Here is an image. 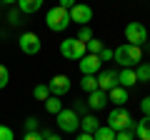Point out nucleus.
I'll use <instances>...</instances> for the list:
<instances>
[{"label": "nucleus", "instance_id": "f257e3e1", "mask_svg": "<svg viewBox=\"0 0 150 140\" xmlns=\"http://www.w3.org/2000/svg\"><path fill=\"white\" fill-rule=\"evenodd\" d=\"M112 60L118 65H123V68H135V65H140V60H143V50L138 48V45H120V48L112 50Z\"/></svg>", "mask_w": 150, "mask_h": 140}, {"label": "nucleus", "instance_id": "f03ea898", "mask_svg": "<svg viewBox=\"0 0 150 140\" xmlns=\"http://www.w3.org/2000/svg\"><path fill=\"white\" fill-rule=\"evenodd\" d=\"M108 128H112L115 133H120V130H133V118H130V113L125 108H115L108 113Z\"/></svg>", "mask_w": 150, "mask_h": 140}, {"label": "nucleus", "instance_id": "7ed1b4c3", "mask_svg": "<svg viewBox=\"0 0 150 140\" xmlns=\"http://www.w3.org/2000/svg\"><path fill=\"white\" fill-rule=\"evenodd\" d=\"M45 23H48V28L50 30H55V33H63L65 28L70 25V13L65 10V8H53V10H48V15H45Z\"/></svg>", "mask_w": 150, "mask_h": 140}, {"label": "nucleus", "instance_id": "20e7f679", "mask_svg": "<svg viewBox=\"0 0 150 140\" xmlns=\"http://www.w3.org/2000/svg\"><path fill=\"white\" fill-rule=\"evenodd\" d=\"M125 40H128L130 45H145V40H148V28L143 25V23H138V20H133V23H128L125 25Z\"/></svg>", "mask_w": 150, "mask_h": 140}, {"label": "nucleus", "instance_id": "39448f33", "mask_svg": "<svg viewBox=\"0 0 150 140\" xmlns=\"http://www.w3.org/2000/svg\"><path fill=\"white\" fill-rule=\"evenodd\" d=\"M60 53H63L68 60H80L88 50H85V43H83V40L68 38V40H63V43H60Z\"/></svg>", "mask_w": 150, "mask_h": 140}, {"label": "nucleus", "instance_id": "423d86ee", "mask_svg": "<svg viewBox=\"0 0 150 140\" xmlns=\"http://www.w3.org/2000/svg\"><path fill=\"white\" fill-rule=\"evenodd\" d=\"M55 118H58V128L65 130V133H75V130L80 128V118H78V113L70 110V108H63Z\"/></svg>", "mask_w": 150, "mask_h": 140}, {"label": "nucleus", "instance_id": "0eeeda50", "mask_svg": "<svg viewBox=\"0 0 150 140\" xmlns=\"http://www.w3.org/2000/svg\"><path fill=\"white\" fill-rule=\"evenodd\" d=\"M70 23H78V25H88V23L93 20V8L90 5H83V3H75L73 8H70Z\"/></svg>", "mask_w": 150, "mask_h": 140}, {"label": "nucleus", "instance_id": "6e6552de", "mask_svg": "<svg viewBox=\"0 0 150 140\" xmlns=\"http://www.w3.org/2000/svg\"><path fill=\"white\" fill-rule=\"evenodd\" d=\"M18 45H20V50L25 55H38L40 48H43V43H40V38H38L35 33H23L20 40H18Z\"/></svg>", "mask_w": 150, "mask_h": 140}, {"label": "nucleus", "instance_id": "1a4fd4ad", "mask_svg": "<svg viewBox=\"0 0 150 140\" xmlns=\"http://www.w3.org/2000/svg\"><path fill=\"white\" fill-rule=\"evenodd\" d=\"M100 68H103V63H100V58H98V55L85 53V55L80 58V73H83V75H95Z\"/></svg>", "mask_w": 150, "mask_h": 140}, {"label": "nucleus", "instance_id": "9d476101", "mask_svg": "<svg viewBox=\"0 0 150 140\" xmlns=\"http://www.w3.org/2000/svg\"><path fill=\"white\" fill-rule=\"evenodd\" d=\"M112 88H118V73L115 70H103L100 75H98V90L108 93Z\"/></svg>", "mask_w": 150, "mask_h": 140}, {"label": "nucleus", "instance_id": "9b49d317", "mask_svg": "<svg viewBox=\"0 0 150 140\" xmlns=\"http://www.w3.org/2000/svg\"><path fill=\"white\" fill-rule=\"evenodd\" d=\"M48 88H50V95H65V93L70 90V78L68 75H55L53 80L48 83Z\"/></svg>", "mask_w": 150, "mask_h": 140}, {"label": "nucleus", "instance_id": "f8f14e48", "mask_svg": "<svg viewBox=\"0 0 150 140\" xmlns=\"http://www.w3.org/2000/svg\"><path fill=\"white\" fill-rule=\"evenodd\" d=\"M118 85H120V88H133V85H138L135 68H123V73H118Z\"/></svg>", "mask_w": 150, "mask_h": 140}, {"label": "nucleus", "instance_id": "ddd939ff", "mask_svg": "<svg viewBox=\"0 0 150 140\" xmlns=\"http://www.w3.org/2000/svg\"><path fill=\"white\" fill-rule=\"evenodd\" d=\"M108 100L110 103H115L118 108H123L125 103H128V88H112V90H108Z\"/></svg>", "mask_w": 150, "mask_h": 140}, {"label": "nucleus", "instance_id": "4468645a", "mask_svg": "<svg viewBox=\"0 0 150 140\" xmlns=\"http://www.w3.org/2000/svg\"><path fill=\"white\" fill-rule=\"evenodd\" d=\"M105 103H108V93H103V90H93L90 95H88V105H90L93 110H103Z\"/></svg>", "mask_w": 150, "mask_h": 140}, {"label": "nucleus", "instance_id": "2eb2a0df", "mask_svg": "<svg viewBox=\"0 0 150 140\" xmlns=\"http://www.w3.org/2000/svg\"><path fill=\"white\" fill-rule=\"evenodd\" d=\"M133 133L138 140H150V115H143V120H138Z\"/></svg>", "mask_w": 150, "mask_h": 140}, {"label": "nucleus", "instance_id": "dca6fc26", "mask_svg": "<svg viewBox=\"0 0 150 140\" xmlns=\"http://www.w3.org/2000/svg\"><path fill=\"white\" fill-rule=\"evenodd\" d=\"M43 8V0H18V10L30 15V13H38Z\"/></svg>", "mask_w": 150, "mask_h": 140}, {"label": "nucleus", "instance_id": "f3484780", "mask_svg": "<svg viewBox=\"0 0 150 140\" xmlns=\"http://www.w3.org/2000/svg\"><path fill=\"white\" fill-rule=\"evenodd\" d=\"M80 128H83V133H95L98 128H100V120L95 118V115H85V118H80Z\"/></svg>", "mask_w": 150, "mask_h": 140}, {"label": "nucleus", "instance_id": "a211bd4d", "mask_svg": "<svg viewBox=\"0 0 150 140\" xmlns=\"http://www.w3.org/2000/svg\"><path fill=\"white\" fill-rule=\"evenodd\" d=\"M135 78H138V83H150V63L135 65Z\"/></svg>", "mask_w": 150, "mask_h": 140}, {"label": "nucleus", "instance_id": "6ab92c4d", "mask_svg": "<svg viewBox=\"0 0 150 140\" xmlns=\"http://www.w3.org/2000/svg\"><path fill=\"white\" fill-rule=\"evenodd\" d=\"M45 110H48V113H53V115H58L60 110H63V100H60L58 95H50L48 100H45Z\"/></svg>", "mask_w": 150, "mask_h": 140}, {"label": "nucleus", "instance_id": "aec40b11", "mask_svg": "<svg viewBox=\"0 0 150 140\" xmlns=\"http://www.w3.org/2000/svg\"><path fill=\"white\" fill-rule=\"evenodd\" d=\"M93 138L95 140H115V130L108 128V125H100V128L93 133Z\"/></svg>", "mask_w": 150, "mask_h": 140}, {"label": "nucleus", "instance_id": "412c9836", "mask_svg": "<svg viewBox=\"0 0 150 140\" xmlns=\"http://www.w3.org/2000/svg\"><path fill=\"white\" fill-rule=\"evenodd\" d=\"M80 88L88 93V95H90L93 90H98V78H95V75H83V80H80Z\"/></svg>", "mask_w": 150, "mask_h": 140}, {"label": "nucleus", "instance_id": "4be33fe9", "mask_svg": "<svg viewBox=\"0 0 150 140\" xmlns=\"http://www.w3.org/2000/svg\"><path fill=\"white\" fill-rule=\"evenodd\" d=\"M33 95H35V100H48L50 98V88L48 85H35V90H33Z\"/></svg>", "mask_w": 150, "mask_h": 140}, {"label": "nucleus", "instance_id": "5701e85b", "mask_svg": "<svg viewBox=\"0 0 150 140\" xmlns=\"http://www.w3.org/2000/svg\"><path fill=\"white\" fill-rule=\"evenodd\" d=\"M103 48H105V45H103L100 40H88V43H85V50H88V53H93V55H100Z\"/></svg>", "mask_w": 150, "mask_h": 140}, {"label": "nucleus", "instance_id": "b1692460", "mask_svg": "<svg viewBox=\"0 0 150 140\" xmlns=\"http://www.w3.org/2000/svg\"><path fill=\"white\" fill-rule=\"evenodd\" d=\"M75 38H78V40H83V43L93 40V30H90V25H83V28H80V33H78Z\"/></svg>", "mask_w": 150, "mask_h": 140}, {"label": "nucleus", "instance_id": "393cba45", "mask_svg": "<svg viewBox=\"0 0 150 140\" xmlns=\"http://www.w3.org/2000/svg\"><path fill=\"white\" fill-rule=\"evenodd\" d=\"M8 83H10V73H8V68H5V65L0 63V90H3V88H5Z\"/></svg>", "mask_w": 150, "mask_h": 140}, {"label": "nucleus", "instance_id": "a878e982", "mask_svg": "<svg viewBox=\"0 0 150 140\" xmlns=\"http://www.w3.org/2000/svg\"><path fill=\"white\" fill-rule=\"evenodd\" d=\"M0 140H15V135L8 125H0Z\"/></svg>", "mask_w": 150, "mask_h": 140}, {"label": "nucleus", "instance_id": "bb28decb", "mask_svg": "<svg viewBox=\"0 0 150 140\" xmlns=\"http://www.w3.org/2000/svg\"><path fill=\"white\" fill-rule=\"evenodd\" d=\"M115 140H135V133L133 130H120V133H115Z\"/></svg>", "mask_w": 150, "mask_h": 140}, {"label": "nucleus", "instance_id": "cd10ccee", "mask_svg": "<svg viewBox=\"0 0 150 140\" xmlns=\"http://www.w3.org/2000/svg\"><path fill=\"white\" fill-rule=\"evenodd\" d=\"M38 130V118H28L25 120V133H35Z\"/></svg>", "mask_w": 150, "mask_h": 140}, {"label": "nucleus", "instance_id": "c85d7f7f", "mask_svg": "<svg viewBox=\"0 0 150 140\" xmlns=\"http://www.w3.org/2000/svg\"><path fill=\"white\" fill-rule=\"evenodd\" d=\"M140 110H143V115H150V95L140 100Z\"/></svg>", "mask_w": 150, "mask_h": 140}, {"label": "nucleus", "instance_id": "c756f323", "mask_svg": "<svg viewBox=\"0 0 150 140\" xmlns=\"http://www.w3.org/2000/svg\"><path fill=\"white\" fill-rule=\"evenodd\" d=\"M23 140H45V133H38V130H35V133H25Z\"/></svg>", "mask_w": 150, "mask_h": 140}, {"label": "nucleus", "instance_id": "7c9ffc66", "mask_svg": "<svg viewBox=\"0 0 150 140\" xmlns=\"http://www.w3.org/2000/svg\"><path fill=\"white\" fill-rule=\"evenodd\" d=\"M98 58H100V63H103V60H112V50H110V48H103Z\"/></svg>", "mask_w": 150, "mask_h": 140}, {"label": "nucleus", "instance_id": "2f4dec72", "mask_svg": "<svg viewBox=\"0 0 150 140\" xmlns=\"http://www.w3.org/2000/svg\"><path fill=\"white\" fill-rule=\"evenodd\" d=\"M18 18H20V10H13L10 15H8V23H10V25H18V23H20Z\"/></svg>", "mask_w": 150, "mask_h": 140}, {"label": "nucleus", "instance_id": "473e14b6", "mask_svg": "<svg viewBox=\"0 0 150 140\" xmlns=\"http://www.w3.org/2000/svg\"><path fill=\"white\" fill-rule=\"evenodd\" d=\"M75 3H78V0H60L58 5H60V8H65V10H70V8H73Z\"/></svg>", "mask_w": 150, "mask_h": 140}, {"label": "nucleus", "instance_id": "72a5a7b5", "mask_svg": "<svg viewBox=\"0 0 150 140\" xmlns=\"http://www.w3.org/2000/svg\"><path fill=\"white\" fill-rule=\"evenodd\" d=\"M75 140H95V138H93L90 133H80V135H78V138H75Z\"/></svg>", "mask_w": 150, "mask_h": 140}, {"label": "nucleus", "instance_id": "f704fd0d", "mask_svg": "<svg viewBox=\"0 0 150 140\" xmlns=\"http://www.w3.org/2000/svg\"><path fill=\"white\" fill-rule=\"evenodd\" d=\"M45 140H63V138H58V135H50V133H45Z\"/></svg>", "mask_w": 150, "mask_h": 140}, {"label": "nucleus", "instance_id": "c9c22d12", "mask_svg": "<svg viewBox=\"0 0 150 140\" xmlns=\"http://www.w3.org/2000/svg\"><path fill=\"white\" fill-rule=\"evenodd\" d=\"M3 5H13V3H18V0H0Z\"/></svg>", "mask_w": 150, "mask_h": 140}]
</instances>
